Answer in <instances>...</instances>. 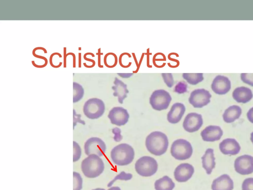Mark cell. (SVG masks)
Masks as SVG:
<instances>
[{"label":"cell","mask_w":253,"mask_h":190,"mask_svg":"<svg viewBox=\"0 0 253 190\" xmlns=\"http://www.w3.org/2000/svg\"><path fill=\"white\" fill-rule=\"evenodd\" d=\"M232 96L237 102L246 103L252 99L253 94L250 88L242 86L238 87L234 90Z\"/></svg>","instance_id":"obj_19"},{"label":"cell","mask_w":253,"mask_h":190,"mask_svg":"<svg viewBox=\"0 0 253 190\" xmlns=\"http://www.w3.org/2000/svg\"><path fill=\"white\" fill-rule=\"evenodd\" d=\"M188 85L185 82L180 81L177 83L174 88V92L181 94L185 93L187 91Z\"/></svg>","instance_id":"obj_30"},{"label":"cell","mask_w":253,"mask_h":190,"mask_svg":"<svg viewBox=\"0 0 253 190\" xmlns=\"http://www.w3.org/2000/svg\"><path fill=\"white\" fill-rule=\"evenodd\" d=\"M107 190H121V189L119 187H112Z\"/></svg>","instance_id":"obj_40"},{"label":"cell","mask_w":253,"mask_h":190,"mask_svg":"<svg viewBox=\"0 0 253 190\" xmlns=\"http://www.w3.org/2000/svg\"><path fill=\"white\" fill-rule=\"evenodd\" d=\"M91 190H105L104 189H102V188H96L95 189H92Z\"/></svg>","instance_id":"obj_42"},{"label":"cell","mask_w":253,"mask_h":190,"mask_svg":"<svg viewBox=\"0 0 253 190\" xmlns=\"http://www.w3.org/2000/svg\"><path fill=\"white\" fill-rule=\"evenodd\" d=\"M108 117L112 124L121 126L127 123L129 115L126 109L117 106L114 107L109 111Z\"/></svg>","instance_id":"obj_11"},{"label":"cell","mask_w":253,"mask_h":190,"mask_svg":"<svg viewBox=\"0 0 253 190\" xmlns=\"http://www.w3.org/2000/svg\"><path fill=\"white\" fill-rule=\"evenodd\" d=\"M98 55V66L100 68H102L103 65H102L100 63V56L103 53L100 52V48L98 49V52L96 53Z\"/></svg>","instance_id":"obj_36"},{"label":"cell","mask_w":253,"mask_h":190,"mask_svg":"<svg viewBox=\"0 0 253 190\" xmlns=\"http://www.w3.org/2000/svg\"><path fill=\"white\" fill-rule=\"evenodd\" d=\"M84 59L89 62H90L92 65H93L94 66L95 65V62L94 60L93 59H91L90 58H87L86 56V55L84 54V56H83Z\"/></svg>","instance_id":"obj_38"},{"label":"cell","mask_w":253,"mask_h":190,"mask_svg":"<svg viewBox=\"0 0 253 190\" xmlns=\"http://www.w3.org/2000/svg\"><path fill=\"white\" fill-rule=\"evenodd\" d=\"M82 155V149L80 145L75 141H73V162L78 161Z\"/></svg>","instance_id":"obj_29"},{"label":"cell","mask_w":253,"mask_h":190,"mask_svg":"<svg viewBox=\"0 0 253 190\" xmlns=\"http://www.w3.org/2000/svg\"><path fill=\"white\" fill-rule=\"evenodd\" d=\"M183 78L192 85H196L204 80L203 73H183Z\"/></svg>","instance_id":"obj_24"},{"label":"cell","mask_w":253,"mask_h":190,"mask_svg":"<svg viewBox=\"0 0 253 190\" xmlns=\"http://www.w3.org/2000/svg\"><path fill=\"white\" fill-rule=\"evenodd\" d=\"M242 190H253V178L244 180L242 185Z\"/></svg>","instance_id":"obj_33"},{"label":"cell","mask_w":253,"mask_h":190,"mask_svg":"<svg viewBox=\"0 0 253 190\" xmlns=\"http://www.w3.org/2000/svg\"><path fill=\"white\" fill-rule=\"evenodd\" d=\"M248 120L253 124V107L251 108L247 114Z\"/></svg>","instance_id":"obj_35"},{"label":"cell","mask_w":253,"mask_h":190,"mask_svg":"<svg viewBox=\"0 0 253 190\" xmlns=\"http://www.w3.org/2000/svg\"><path fill=\"white\" fill-rule=\"evenodd\" d=\"M104 63L108 68L115 67L117 63V57L116 55L112 52H109L106 54L104 57Z\"/></svg>","instance_id":"obj_26"},{"label":"cell","mask_w":253,"mask_h":190,"mask_svg":"<svg viewBox=\"0 0 253 190\" xmlns=\"http://www.w3.org/2000/svg\"><path fill=\"white\" fill-rule=\"evenodd\" d=\"M84 115L88 119H97L101 117L105 110L102 100L98 98H91L87 100L83 106Z\"/></svg>","instance_id":"obj_5"},{"label":"cell","mask_w":253,"mask_h":190,"mask_svg":"<svg viewBox=\"0 0 253 190\" xmlns=\"http://www.w3.org/2000/svg\"><path fill=\"white\" fill-rule=\"evenodd\" d=\"M201 159L203 168L208 175H210L215 166L213 149L211 148H208Z\"/></svg>","instance_id":"obj_21"},{"label":"cell","mask_w":253,"mask_h":190,"mask_svg":"<svg viewBox=\"0 0 253 190\" xmlns=\"http://www.w3.org/2000/svg\"><path fill=\"white\" fill-rule=\"evenodd\" d=\"M211 88L215 94L225 95L231 89V82L228 77L218 75L213 79Z\"/></svg>","instance_id":"obj_14"},{"label":"cell","mask_w":253,"mask_h":190,"mask_svg":"<svg viewBox=\"0 0 253 190\" xmlns=\"http://www.w3.org/2000/svg\"><path fill=\"white\" fill-rule=\"evenodd\" d=\"M194 173V167L190 164L183 163L178 165L174 170V177L179 183L188 181Z\"/></svg>","instance_id":"obj_13"},{"label":"cell","mask_w":253,"mask_h":190,"mask_svg":"<svg viewBox=\"0 0 253 190\" xmlns=\"http://www.w3.org/2000/svg\"><path fill=\"white\" fill-rule=\"evenodd\" d=\"M203 124L202 115L195 112L188 113L183 122L184 129L189 132L193 133L198 131Z\"/></svg>","instance_id":"obj_12"},{"label":"cell","mask_w":253,"mask_h":190,"mask_svg":"<svg viewBox=\"0 0 253 190\" xmlns=\"http://www.w3.org/2000/svg\"><path fill=\"white\" fill-rule=\"evenodd\" d=\"M106 145L104 142L98 137H91L84 144V151L87 156L95 154L103 156L105 153Z\"/></svg>","instance_id":"obj_8"},{"label":"cell","mask_w":253,"mask_h":190,"mask_svg":"<svg viewBox=\"0 0 253 190\" xmlns=\"http://www.w3.org/2000/svg\"><path fill=\"white\" fill-rule=\"evenodd\" d=\"M251 142H252L253 144V132L252 133H251Z\"/></svg>","instance_id":"obj_41"},{"label":"cell","mask_w":253,"mask_h":190,"mask_svg":"<svg viewBox=\"0 0 253 190\" xmlns=\"http://www.w3.org/2000/svg\"><path fill=\"white\" fill-rule=\"evenodd\" d=\"M63 51H64V62H63V64H64V67L66 68V57H67L66 52V47L64 48Z\"/></svg>","instance_id":"obj_39"},{"label":"cell","mask_w":253,"mask_h":190,"mask_svg":"<svg viewBox=\"0 0 253 190\" xmlns=\"http://www.w3.org/2000/svg\"><path fill=\"white\" fill-rule=\"evenodd\" d=\"M73 103H76L80 101L84 95V89L83 86L79 83L73 82Z\"/></svg>","instance_id":"obj_25"},{"label":"cell","mask_w":253,"mask_h":190,"mask_svg":"<svg viewBox=\"0 0 253 190\" xmlns=\"http://www.w3.org/2000/svg\"><path fill=\"white\" fill-rule=\"evenodd\" d=\"M164 82L169 88H172L174 84V79L171 73H162Z\"/></svg>","instance_id":"obj_31"},{"label":"cell","mask_w":253,"mask_h":190,"mask_svg":"<svg viewBox=\"0 0 253 190\" xmlns=\"http://www.w3.org/2000/svg\"><path fill=\"white\" fill-rule=\"evenodd\" d=\"M185 105L180 102L174 103L167 114V120L171 124L178 123L185 112Z\"/></svg>","instance_id":"obj_17"},{"label":"cell","mask_w":253,"mask_h":190,"mask_svg":"<svg viewBox=\"0 0 253 190\" xmlns=\"http://www.w3.org/2000/svg\"><path fill=\"white\" fill-rule=\"evenodd\" d=\"M83 188V179L81 175L73 172V190H81Z\"/></svg>","instance_id":"obj_28"},{"label":"cell","mask_w":253,"mask_h":190,"mask_svg":"<svg viewBox=\"0 0 253 190\" xmlns=\"http://www.w3.org/2000/svg\"><path fill=\"white\" fill-rule=\"evenodd\" d=\"M212 190H233L234 183L227 174H223L214 179L212 183Z\"/></svg>","instance_id":"obj_18"},{"label":"cell","mask_w":253,"mask_h":190,"mask_svg":"<svg viewBox=\"0 0 253 190\" xmlns=\"http://www.w3.org/2000/svg\"><path fill=\"white\" fill-rule=\"evenodd\" d=\"M171 155L178 160H184L191 157L193 147L190 142L183 139L175 140L170 147Z\"/></svg>","instance_id":"obj_4"},{"label":"cell","mask_w":253,"mask_h":190,"mask_svg":"<svg viewBox=\"0 0 253 190\" xmlns=\"http://www.w3.org/2000/svg\"><path fill=\"white\" fill-rule=\"evenodd\" d=\"M234 166L239 174H251L253 173V157L248 154L240 156L235 159Z\"/></svg>","instance_id":"obj_10"},{"label":"cell","mask_w":253,"mask_h":190,"mask_svg":"<svg viewBox=\"0 0 253 190\" xmlns=\"http://www.w3.org/2000/svg\"><path fill=\"white\" fill-rule=\"evenodd\" d=\"M242 114L241 108L236 105L228 107L224 112L222 117L227 123H231L238 119Z\"/></svg>","instance_id":"obj_22"},{"label":"cell","mask_w":253,"mask_h":190,"mask_svg":"<svg viewBox=\"0 0 253 190\" xmlns=\"http://www.w3.org/2000/svg\"><path fill=\"white\" fill-rule=\"evenodd\" d=\"M219 148L223 154L233 155L239 153L241 146L235 139L227 138L220 142Z\"/></svg>","instance_id":"obj_16"},{"label":"cell","mask_w":253,"mask_h":190,"mask_svg":"<svg viewBox=\"0 0 253 190\" xmlns=\"http://www.w3.org/2000/svg\"><path fill=\"white\" fill-rule=\"evenodd\" d=\"M81 114H77L75 109H73V118H74V128L76 126L77 122L81 123L82 124H84V121H83L81 119Z\"/></svg>","instance_id":"obj_34"},{"label":"cell","mask_w":253,"mask_h":190,"mask_svg":"<svg viewBox=\"0 0 253 190\" xmlns=\"http://www.w3.org/2000/svg\"><path fill=\"white\" fill-rule=\"evenodd\" d=\"M223 135V131L218 126L210 125L206 127L201 132L202 140L205 142H213L220 139Z\"/></svg>","instance_id":"obj_15"},{"label":"cell","mask_w":253,"mask_h":190,"mask_svg":"<svg viewBox=\"0 0 253 190\" xmlns=\"http://www.w3.org/2000/svg\"><path fill=\"white\" fill-rule=\"evenodd\" d=\"M110 156L115 164L121 166H126L133 160L134 150L129 144L123 143L113 148L111 151Z\"/></svg>","instance_id":"obj_2"},{"label":"cell","mask_w":253,"mask_h":190,"mask_svg":"<svg viewBox=\"0 0 253 190\" xmlns=\"http://www.w3.org/2000/svg\"><path fill=\"white\" fill-rule=\"evenodd\" d=\"M158 165L157 161L151 156H144L139 158L135 163V169L139 175L150 177L157 171Z\"/></svg>","instance_id":"obj_6"},{"label":"cell","mask_w":253,"mask_h":190,"mask_svg":"<svg viewBox=\"0 0 253 190\" xmlns=\"http://www.w3.org/2000/svg\"><path fill=\"white\" fill-rule=\"evenodd\" d=\"M241 79L245 83L253 87V73H242Z\"/></svg>","instance_id":"obj_32"},{"label":"cell","mask_w":253,"mask_h":190,"mask_svg":"<svg viewBox=\"0 0 253 190\" xmlns=\"http://www.w3.org/2000/svg\"><path fill=\"white\" fill-rule=\"evenodd\" d=\"M62 55L59 52L52 53L49 57L50 65L53 68H59L62 64V62H59V58H62Z\"/></svg>","instance_id":"obj_27"},{"label":"cell","mask_w":253,"mask_h":190,"mask_svg":"<svg viewBox=\"0 0 253 190\" xmlns=\"http://www.w3.org/2000/svg\"><path fill=\"white\" fill-rule=\"evenodd\" d=\"M114 91L113 95L118 97L120 103L123 104L124 100L127 97V94L129 91L127 89V85L122 81L115 77L114 81V86L112 87Z\"/></svg>","instance_id":"obj_20"},{"label":"cell","mask_w":253,"mask_h":190,"mask_svg":"<svg viewBox=\"0 0 253 190\" xmlns=\"http://www.w3.org/2000/svg\"><path fill=\"white\" fill-rule=\"evenodd\" d=\"M154 187L156 190H172L175 184L169 176H164L155 181Z\"/></svg>","instance_id":"obj_23"},{"label":"cell","mask_w":253,"mask_h":190,"mask_svg":"<svg viewBox=\"0 0 253 190\" xmlns=\"http://www.w3.org/2000/svg\"><path fill=\"white\" fill-rule=\"evenodd\" d=\"M145 146L148 151L156 156H160L166 153L169 146L167 136L160 131L150 133L145 140Z\"/></svg>","instance_id":"obj_1"},{"label":"cell","mask_w":253,"mask_h":190,"mask_svg":"<svg viewBox=\"0 0 253 190\" xmlns=\"http://www.w3.org/2000/svg\"><path fill=\"white\" fill-rule=\"evenodd\" d=\"M68 55H71L72 56L73 58V68L76 67V56H75V54L73 52H68V53H66L67 56Z\"/></svg>","instance_id":"obj_37"},{"label":"cell","mask_w":253,"mask_h":190,"mask_svg":"<svg viewBox=\"0 0 253 190\" xmlns=\"http://www.w3.org/2000/svg\"><path fill=\"white\" fill-rule=\"evenodd\" d=\"M211 95L205 89H198L190 93L189 102L195 108H202L210 102Z\"/></svg>","instance_id":"obj_9"},{"label":"cell","mask_w":253,"mask_h":190,"mask_svg":"<svg viewBox=\"0 0 253 190\" xmlns=\"http://www.w3.org/2000/svg\"><path fill=\"white\" fill-rule=\"evenodd\" d=\"M81 170L86 177L95 178L103 173L104 170V163L100 156L91 154L82 161Z\"/></svg>","instance_id":"obj_3"},{"label":"cell","mask_w":253,"mask_h":190,"mask_svg":"<svg viewBox=\"0 0 253 190\" xmlns=\"http://www.w3.org/2000/svg\"><path fill=\"white\" fill-rule=\"evenodd\" d=\"M171 99V96L168 92L163 89L157 90L151 94L149 103L154 110L162 111L168 108Z\"/></svg>","instance_id":"obj_7"}]
</instances>
